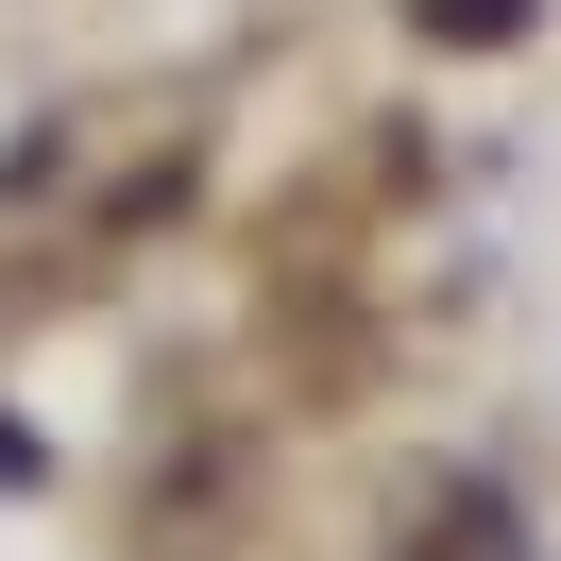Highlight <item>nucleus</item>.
Listing matches in <instances>:
<instances>
[{"label": "nucleus", "instance_id": "1", "mask_svg": "<svg viewBox=\"0 0 561 561\" xmlns=\"http://www.w3.org/2000/svg\"><path fill=\"white\" fill-rule=\"evenodd\" d=\"M425 35H527V0H425Z\"/></svg>", "mask_w": 561, "mask_h": 561}, {"label": "nucleus", "instance_id": "2", "mask_svg": "<svg viewBox=\"0 0 561 561\" xmlns=\"http://www.w3.org/2000/svg\"><path fill=\"white\" fill-rule=\"evenodd\" d=\"M0 477H35V443H0Z\"/></svg>", "mask_w": 561, "mask_h": 561}]
</instances>
